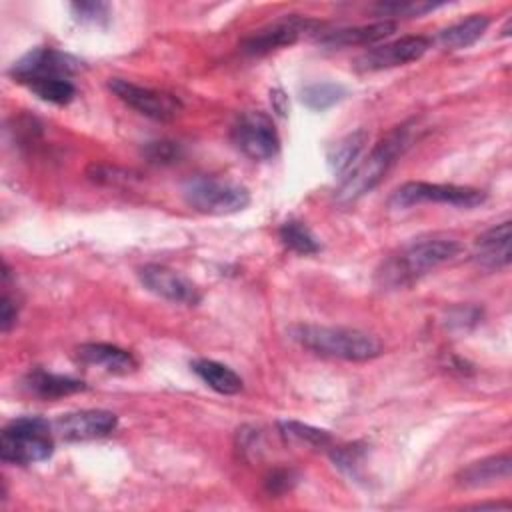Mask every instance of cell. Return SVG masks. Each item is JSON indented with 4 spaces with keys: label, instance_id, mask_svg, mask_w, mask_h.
<instances>
[{
    "label": "cell",
    "instance_id": "6da1fadb",
    "mask_svg": "<svg viewBox=\"0 0 512 512\" xmlns=\"http://www.w3.org/2000/svg\"><path fill=\"white\" fill-rule=\"evenodd\" d=\"M462 252L458 238L448 234H430L412 240L398 254L390 256L378 270V280L386 288L406 286L430 270L446 264Z\"/></svg>",
    "mask_w": 512,
    "mask_h": 512
},
{
    "label": "cell",
    "instance_id": "7a4b0ae2",
    "mask_svg": "<svg viewBox=\"0 0 512 512\" xmlns=\"http://www.w3.org/2000/svg\"><path fill=\"white\" fill-rule=\"evenodd\" d=\"M288 334L302 348L320 356L364 362L382 354V342L374 334L356 328L294 324Z\"/></svg>",
    "mask_w": 512,
    "mask_h": 512
},
{
    "label": "cell",
    "instance_id": "3957f363",
    "mask_svg": "<svg viewBox=\"0 0 512 512\" xmlns=\"http://www.w3.org/2000/svg\"><path fill=\"white\" fill-rule=\"evenodd\" d=\"M410 142V128L408 124H402L394 130H390L372 150L370 154L360 160L340 182L334 198L338 204H350L368 194L374 186L380 184V180L386 176V172L394 166V162L402 156V152L408 148Z\"/></svg>",
    "mask_w": 512,
    "mask_h": 512
},
{
    "label": "cell",
    "instance_id": "277c9868",
    "mask_svg": "<svg viewBox=\"0 0 512 512\" xmlns=\"http://www.w3.org/2000/svg\"><path fill=\"white\" fill-rule=\"evenodd\" d=\"M54 452L52 424L42 416H22L8 422L0 436V458L8 464H34Z\"/></svg>",
    "mask_w": 512,
    "mask_h": 512
},
{
    "label": "cell",
    "instance_id": "5b68a950",
    "mask_svg": "<svg viewBox=\"0 0 512 512\" xmlns=\"http://www.w3.org/2000/svg\"><path fill=\"white\" fill-rule=\"evenodd\" d=\"M182 196L190 208L210 216L234 214L250 204V192L242 184L202 174L182 184Z\"/></svg>",
    "mask_w": 512,
    "mask_h": 512
},
{
    "label": "cell",
    "instance_id": "8992f818",
    "mask_svg": "<svg viewBox=\"0 0 512 512\" xmlns=\"http://www.w3.org/2000/svg\"><path fill=\"white\" fill-rule=\"evenodd\" d=\"M486 200V192L470 186L432 184V182H406L390 196L392 208H412L422 202L450 204L458 208H474Z\"/></svg>",
    "mask_w": 512,
    "mask_h": 512
},
{
    "label": "cell",
    "instance_id": "52a82bcc",
    "mask_svg": "<svg viewBox=\"0 0 512 512\" xmlns=\"http://www.w3.org/2000/svg\"><path fill=\"white\" fill-rule=\"evenodd\" d=\"M230 138L234 146L252 160H270L280 150V138L274 122L260 110H250L238 116Z\"/></svg>",
    "mask_w": 512,
    "mask_h": 512
},
{
    "label": "cell",
    "instance_id": "ba28073f",
    "mask_svg": "<svg viewBox=\"0 0 512 512\" xmlns=\"http://www.w3.org/2000/svg\"><path fill=\"white\" fill-rule=\"evenodd\" d=\"M108 88L126 106H130L138 114H142L146 118H152V120H158V122L174 120L182 110V102L176 96H172L168 92H162V90L138 86V84H134L130 80H124V78H110Z\"/></svg>",
    "mask_w": 512,
    "mask_h": 512
},
{
    "label": "cell",
    "instance_id": "9c48e42d",
    "mask_svg": "<svg viewBox=\"0 0 512 512\" xmlns=\"http://www.w3.org/2000/svg\"><path fill=\"white\" fill-rule=\"evenodd\" d=\"M318 26L320 24L316 20L308 18V16L290 14V16L278 18V20L262 26L260 30H256L254 34L244 38L240 48L248 56H262V54H268L276 48L294 44L300 36H304L308 32H314Z\"/></svg>",
    "mask_w": 512,
    "mask_h": 512
},
{
    "label": "cell",
    "instance_id": "30bf717a",
    "mask_svg": "<svg viewBox=\"0 0 512 512\" xmlns=\"http://www.w3.org/2000/svg\"><path fill=\"white\" fill-rule=\"evenodd\" d=\"M76 70V58L54 48H34L26 52L18 62H14L10 76L26 86L28 82L40 78H70Z\"/></svg>",
    "mask_w": 512,
    "mask_h": 512
},
{
    "label": "cell",
    "instance_id": "8fae6325",
    "mask_svg": "<svg viewBox=\"0 0 512 512\" xmlns=\"http://www.w3.org/2000/svg\"><path fill=\"white\" fill-rule=\"evenodd\" d=\"M430 48V40L426 36H404L400 40L388 42L384 46H376L354 60V68L358 72H378L386 68L404 66L414 62L426 54Z\"/></svg>",
    "mask_w": 512,
    "mask_h": 512
},
{
    "label": "cell",
    "instance_id": "7c38bea8",
    "mask_svg": "<svg viewBox=\"0 0 512 512\" xmlns=\"http://www.w3.org/2000/svg\"><path fill=\"white\" fill-rule=\"evenodd\" d=\"M138 278L146 290H150L152 294H156L164 300H170L174 304H198L200 302L198 286L168 266L144 264L138 268Z\"/></svg>",
    "mask_w": 512,
    "mask_h": 512
},
{
    "label": "cell",
    "instance_id": "4fadbf2b",
    "mask_svg": "<svg viewBox=\"0 0 512 512\" xmlns=\"http://www.w3.org/2000/svg\"><path fill=\"white\" fill-rule=\"evenodd\" d=\"M118 426V418L108 410H76L56 418L54 430L66 442H80L102 438L114 432Z\"/></svg>",
    "mask_w": 512,
    "mask_h": 512
},
{
    "label": "cell",
    "instance_id": "5bb4252c",
    "mask_svg": "<svg viewBox=\"0 0 512 512\" xmlns=\"http://www.w3.org/2000/svg\"><path fill=\"white\" fill-rule=\"evenodd\" d=\"M510 240H512L510 220H504V222L488 228L474 242V254H472L474 262L480 268L490 270V272L506 268L512 260Z\"/></svg>",
    "mask_w": 512,
    "mask_h": 512
},
{
    "label": "cell",
    "instance_id": "9a60e30c",
    "mask_svg": "<svg viewBox=\"0 0 512 512\" xmlns=\"http://www.w3.org/2000/svg\"><path fill=\"white\" fill-rule=\"evenodd\" d=\"M396 30V22L392 20H380L372 24L362 26H350V28H338L332 32H326L318 38V44L324 48H348V46H368L376 44L384 38H388Z\"/></svg>",
    "mask_w": 512,
    "mask_h": 512
},
{
    "label": "cell",
    "instance_id": "2e32d148",
    "mask_svg": "<svg viewBox=\"0 0 512 512\" xmlns=\"http://www.w3.org/2000/svg\"><path fill=\"white\" fill-rule=\"evenodd\" d=\"M76 356L82 364L102 368L110 374H130L136 370V358L114 344H104V342H88L78 346Z\"/></svg>",
    "mask_w": 512,
    "mask_h": 512
},
{
    "label": "cell",
    "instance_id": "e0dca14e",
    "mask_svg": "<svg viewBox=\"0 0 512 512\" xmlns=\"http://www.w3.org/2000/svg\"><path fill=\"white\" fill-rule=\"evenodd\" d=\"M512 472V458L508 452L494 454L476 462H470L456 474V482L464 488H480L490 486L494 482L510 478Z\"/></svg>",
    "mask_w": 512,
    "mask_h": 512
},
{
    "label": "cell",
    "instance_id": "ac0fdd59",
    "mask_svg": "<svg viewBox=\"0 0 512 512\" xmlns=\"http://www.w3.org/2000/svg\"><path fill=\"white\" fill-rule=\"evenodd\" d=\"M24 386L28 392L40 396V398H60L68 394H76L86 390V384L78 378L72 376H62V374H52L46 370H34L26 374Z\"/></svg>",
    "mask_w": 512,
    "mask_h": 512
},
{
    "label": "cell",
    "instance_id": "d6986e66",
    "mask_svg": "<svg viewBox=\"0 0 512 512\" xmlns=\"http://www.w3.org/2000/svg\"><path fill=\"white\" fill-rule=\"evenodd\" d=\"M490 18L486 14H472L438 34V42L448 50H462L472 46L488 30Z\"/></svg>",
    "mask_w": 512,
    "mask_h": 512
},
{
    "label": "cell",
    "instance_id": "ffe728a7",
    "mask_svg": "<svg viewBox=\"0 0 512 512\" xmlns=\"http://www.w3.org/2000/svg\"><path fill=\"white\" fill-rule=\"evenodd\" d=\"M190 368L204 384H208L212 390L220 394H238L242 390V378L232 368L216 360L198 358L190 362Z\"/></svg>",
    "mask_w": 512,
    "mask_h": 512
},
{
    "label": "cell",
    "instance_id": "44dd1931",
    "mask_svg": "<svg viewBox=\"0 0 512 512\" xmlns=\"http://www.w3.org/2000/svg\"><path fill=\"white\" fill-rule=\"evenodd\" d=\"M366 140H368V132L362 128L340 138L328 152V164L332 172L344 178L358 164V158L364 150Z\"/></svg>",
    "mask_w": 512,
    "mask_h": 512
},
{
    "label": "cell",
    "instance_id": "7402d4cb",
    "mask_svg": "<svg viewBox=\"0 0 512 512\" xmlns=\"http://www.w3.org/2000/svg\"><path fill=\"white\" fill-rule=\"evenodd\" d=\"M278 236L286 248L298 254H316L320 250V242L310 232V228L298 220H288L280 226Z\"/></svg>",
    "mask_w": 512,
    "mask_h": 512
},
{
    "label": "cell",
    "instance_id": "603a6c76",
    "mask_svg": "<svg viewBox=\"0 0 512 512\" xmlns=\"http://www.w3.org/2000/svg\"><path fill=\"white\" fill-rule=\"evenodd\" d=\"M40 100L50 102V104H58L64 106L68 104L74 94L76 88L70 82V78H40V80H32L26 84Z\"/></svg>",
    "mask_w": 512,
    "mask_h": 512
},
{
    "label": "cell",
    "instance_id": "cb8c5ba5",
    "mask_svg": "<svg viewBox=\"0 0 512 512\" xmlns=\"http://www.w3.org/2000/svg\"><path fill=\"white\" fill-rule=\"evenodd\" d=\"M346 96V88L336 82H312L302 88V102L312 110H326Z\"/></svg>",
    "mask_w": 512,
    "mask_h": 512
},
{
    "label": "cell",
    "instance_id": "d4e9b609",
    "mask_svg": "<svg viewBox=\"0 0 512 512\" xmlns=\"http://www.w3.org/2000/svg\"><path fill=\"white\" fill-rule=\"evenodd\" d=\"M278 428H280L282 436H286L288 440L302 442V444H308L314 448H326L332 442V436L326 430H320V428L296 422V420H280Z\"/></svg>",
    "mask_w": 512,
    "mask_h": 512
},
{
    "label": "cell",
    "instance_id": "484cf974",
    "mask_svg": "<svg viewBox=\"0 0 512 512\" xmlns=\"http://www.w3.org/2000/svg\"><path fill=\"white\" fill-rule=\"evenodd\" d=\"M442 2H422V0H402V2H380L374 6L378 16H422L426 12H432L436 8H440Z\"/></svg>",
    "mask_w": 512,
    "mask_h": 512
},
{
    "label": "cell",
    "instance_id": "4316f807",
    "mask_svg": "<svg viewBox=\"0 0 512 512\" xmlns=\"http://www.w3.org/2000/svg\"><path fill=\"white\" fill-rule=\"evenodd\" d=\"M180 146L170 140H156L144 146V156L152 164H172L180 158Z\"/></svg>",
    "mask_w": 512,
    "mask_h": 512
},
{
    "label": "cell",
    "instance_id": "83f0119b",
    "mask_svg": "<svg viewBox=\"0 0 512 512\" xmlns=\"http://www.w3.org/2000/svg\"><path fill=\"white\" fill-rule=\"evenodd\" d=\"M70 8L82 22H102L108 18L106 2H74Z\"/></svg>",
    "mask_w": 512,
    "mask_h": 512
},
{
    "label": "cell",
    "instance_id": "f1b7e54d",
    "mask_svg": "<svg viewBox=\"0 0 512 512\" xmlns=\"http://www.w3.org/2000/svg\"><path fill=\"white\" fill-rule=\"evenodd\" d=\"M296 482V474L290 468H276L266 478V490L270 494H282L290 490Z\"/></svg>",
    "mask_w": 512,
    "mask_h": 512
},
{
    "label": "cell",
    "instance_id": "f546056e",
    "mask_svg": "<svg viewBox=\"0 0 512 512\" xmlns=\"http://www.w3.org/2000/svg\"><path fill=\"white\" fill-rule=\"evenodd\" d=\"M16 316H18L16 302L10 298V294L4 292V296H2V314H0L2 332H8L16 324Z\"/></svg>",
    "mask_w": 512,
    "mask_h": 512
},
{
    "label": "cell",
    "instance_id": "4dcf8cb0",
    "mask_svg": "<svg viewBox=\"0 0 512 512\" xmlns=\"http://www.w3.org/2000/svg\"><path fill=\"white\" fill-rule=\"evenodd\" d=\"M272 100H274V108H276V112H278V114H284V112H286V106H284L286 96H284L280 90H272Z\"/></svg>",
    "mask_w": 512,
    "mask_h": 512
}]
</instances>
